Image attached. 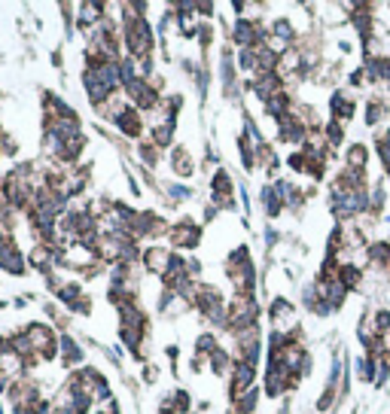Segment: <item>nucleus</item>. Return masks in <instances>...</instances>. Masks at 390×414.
Instances as JSON below:
<instances>
[{
	"label": "nucleus",
	"mask_w": 390,
	"mask_h": 414,
	"mask_svg": "<svg viewBox=\"0 0 390 414\" xmlns=\"http://www.w3.org/2000/svg\"><path fill=\"white\" fill-rule=\"evenodd\" d=\"M339 281L345 283V290H354V286H360L363 274H360V268H354V266H341L339 268Z\"/></svg>",
	"instance_id": "nucleus-1"
},
{
	"label": "nucleus",
	"mask_w": 390,
	"mask_h": 414,
	"mask_svg": "<svg viewBox=\"0 0 390 414\" xmlns=\"http://www.w3.org/2000/svg\"><path fill=\"white\" fill-rule=\"evenodd\" d=\"M363 165H366V149L357 143V146H351L348 149V168L351 171H363Z\"/></svg>",
	"instance_id": "nucleus-2"
},
{
	"label": "nucleus",
	"mask_w": 390,
	"mask_h": 414,
	"mask_svg": "<svg viewBox=\"0 0 390 414\" xmlns=\"http://www.w3.org/2000/svg\"><path fill=\"white\" fill-rule=\"evenodd\" d=\"M375 329L378 332L390 329V314H387V310H378V314H375Z\"/></svg>",
	"instance_id": "nucleus-3"
},
{
	"label": "nucleus",
	"mask_w": 390,
	"mask_h": 414,
	"mask_svg": "<svg viewBox=\"0 0 390 414\" xmlns=\"http://www.w3.org/2000/svg\"><path fill=\"white\" fill-rule=\"evenodd\" d=\"M326 134H329V143H341V125L339 122H329Z\"/></svg>",
	"instance_id": "nucleus-4"
},
{
	"label": "nucleus",
	"mask_w": 390,
	"mask_h": 414,
	"mask_svg": "<svg viewBox=\"0 0 390 414\" xmlns=\"http://www.w3.org/2000/svg\"><path fill=\"white\" fill-rule=\"evenodd\" d=\"M378 116H381V107H378V104H372V107H369V116H366V122L375 125V122H378Z\"/></svg>",
	"instance_id": "nucleus-5"
}]
</instances>
